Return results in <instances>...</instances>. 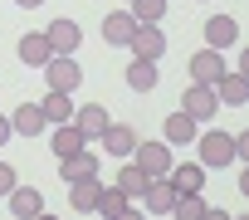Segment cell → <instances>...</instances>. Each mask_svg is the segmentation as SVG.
<instances>
[{
    "instance_id": "cell-22",
    "label": "cell",
    "mask_w": 249,
    "mask_h": 220,
    "mask_svg": "<svg viewBox=\"0 0 249 220\" xmlns=\"http://www.w3.org/2000/svg\"><path fill=\"white\" fill-rule=\"evenodd\" d=\"M88 142H83V132L73 128V123H59L54 128V157H73V152H83Z\"/></svg>"
},
{
    "instance_id": "cell-13",
    "label": "cell",
    "mask_w": 249,
    "mask_h": 220,
    "mask_svg": "<svg viewBox=\"0 0 249 220\" xmlns=\"http://www.w3.org/2000/svg\"><path fill=\"white\" fill-rule=\"evenodd\" d=\"M225 69H230V64H225L220 49H200V54H191V78H196V83H215Z\"/></svg>"
},
{
    "instance_id": "cell-15",
    "label": "cell",
    "mask_w": 249,
    "mask_h": 220,
    "mask_svg": "<svg viewBox=\"0 0 249 220\" xmlns=\"http://www.w3.org/2000/svg\"><path fill=\"white\" fill-rule=\"evenodd\" d=\"M205 39H210V49H230L239 39V20L234 15H210L205 20Z\"/></svg>"
},
{
    "instance_id": "cell-29",
    "label": "cell",
    "mask_w": 249,
    "mask_h": 220,
    "mask_svg": "<svg viewBox=\"0 0 249 220\" xmlns=\"http://www.w3.org/2000/svg\"><path fill=\"white\" fill-rule=\"evenodd\" d=\"M10 137H15V132H10V118H0V147H5Z\"/></svg>"
},
{
    "instance_id": "cell-23",
    "label": "cell",
    "mask_w": 249,
    "mask_h": 220,
    "mask_svg": "<svg viewBox=\"0 0 249 220\" xmlns=\"http://www.w3.org/2000/svg\"><path fill=\"white\" fill-rule=\"evenodd\" d=\"M127 88H137V93H152V88H157V64H147V59H132V64H127Z\"/></svg>"
},
{
    "instance_id": "cell-6",
    "label": "cell",
    "mask_w": 249,
    "mask_h": 220,
    "mask_svg": "<svg viewBox=\"0 0 249 220\" xmlns=\"http://www.w3.org/2000/svg\"><path fill=\"white\" fill-rule=\"evenodd\" d=\"M44 39H49V49H54L59 59H73V49L83 44V30H78V20H54V25L44 30Z\"/></svg>"
},
{
    "instance_id": "cell-20",
    "label": "cell",
    "mask_w": 249,
    "mask_h": 220,
    "mask_svg": "<svg viewBox=\"0 0 249 220\" xmlns=\"http://www.w3.org/2000/svg\"><path fill=\"white\" fill-rule=\"evenodd\" d=\"M132 30H137V20H132L127 10L103 15V39H107V44H127V39H132Z\"/></svg>"
},
{
    "instance_id": "cell-5",
    "label": "cell",
    "mask_w": 249,
    "mask_h": 220,
    "mask_svg": "<svg viewBox=\"0 0 249 220\" xmlns=\"http://www.w3.org/2000/svg\"><path fill=\"white\" fill-rule=\"evenodd\" d=\"M132 162H137V166H142V171H147L152 181H157V176H166V171L176 166V162H171V147H166V142H137Z\"/></svg>"
},
{
    "instance_id": "cell-10",
    "label": "cell",
    "mask_w": 249,
    "mask_h": 220,
    "mask_svg": "<svg viewBox=\"0 0 249 220\" xmlns=\"http://www.w3.org/2000/svg\"><path fill=\"white\" fill-rule=\"evenodd\" d=\"M98 142L107 147V157H132L142 137H137V128H127V123H107V132H103Z\"/></svg>"
},
{
    "instance_id": "cell-11",
    "label": "cell",
    "mask_w": 249,
    "mask_h": 220,
    "mask_svg": "<svg viewBox=\"0 0 249 220\" xmlns=\"http://www.w3.org/2000/svg\"><path fill=\"white\" fill-rule=\"evenodd\" d=\"M69 123L83 132V142H93V137H103V132H107V123H112V118H107V108H103V103H88V108H78Z\"/></svg>"
},
{
    "instance_id": "cell-28",
    "label": "cell",
    "mask_w": 249,
    "mask_h": 220,
    "mask_svg": "<svg viewBox=\"0 0 249 220\" xmlns=\"http://www.w3.org/2000/svg\"><path fill=\"white\" fill-rule=\"evenodd\" d=\"M10 191H15V166L0 162V196H10Z\"/></svg>"
},
{
    "instance_id": "cell-17",
    "label": "cell",
    "mask_w": 249,
    "mask_h": 220,
    "mask_svg": "<svg viewBox=\"0 0 249 220\" xmlns=\"http://www.w3.org/2000/svg\"><path fill=\"white\" fill-rule=\"evenodd\" d=\"M49 123H44V113H39V103H20L15 108V118H10V132H20V137H39Z\"/></svg>"
},
{
    "instance_id": "cell-4",
    "label": "cell",
    "mask_w": 249,
    "mask_h": 220,
    "mask_svg": "<svg viewBox=\"0 0 249 220\" xmlns=\"http://www.w3.org/2000/svg\"><path fill=\"white\" fill-rule=\"evenodd\" d=\"M44 83H49V93H73V88L83 83V69H78L73 59H59V54H54V59L44 64Z\"/></svg>"
},
{
    "instance_id": "cell-26",
    "label": "cell",
    "mask_w": 249,
    "mask_h": 220,
    "mask_svg": "<svg viewBox=\"0 0 249 220\" xmlns=\"http://www.w3.org/2000/svg\"><path fill=\"white\" fill-rule=\"evenodd\" d=\"M137 25H157L161 15H166V0H132V10H127Z\"/></svg>"
},
{
    "instance_id": "cell-3",
    "label": "cell",
    "mask_w": 249,
    "mask_h": 220,
    "mask_svg": "<svg viewBox=\"0 0 249 220\" xmlns=\"http://www.w3.org/2000/svg\"><path fill=\"white\" fill-rule=\"evenodd\" d=\"M210 88H215L220 108H244V103H249V73H239V69H225Z\"/></svg>"
},
{
    "instance_id": "cell-34",
    "label": "cell",
    "mask_w": 249,
    "mask_h": 220,
    "mask_svg": "<svg viewBox=\"0 0 249 220\" xmlns=\"http://www.w3.org/2000/svg\"><path fill=\"white\" fill-rule=\"evenodd\" d=\"M230 220H234V215H230ZM239 220H249V215H239Z\"/></svg>"
},
{
    "instance_id": "cell-18",
    "label": "cell",
    "mask_w": 249,
    "mask_h": 220,
    "mask_svg": "<svg viewBox=\"0 0 249 220\" xmlns=\"http://www.w3.org/2000/svg\"><path fill=\"white\" fill-rule=\"evenodd\" d=\"M161 132H166V137H161L166 147H186V142H196V132H200V123H196V118H186V113H171Z\"/></svg>"
},
{
    "instance_id": "cell-21",
    "label": "cell",
    "mask_w": 249,
    "mask_h": 220,
    "mask_svg": "<svg viewBox=\"0 0 249 220\" xmlns=\"http://www.w3.org/2000/svg\"><path fill=\"white\" fill-rule=\"evenodd\" d=\"M98 196H103V181H98V176H93V181L69 186V201H73V210H83V215H93V210H98Z\"/></svg>"
},
{
    "instance_id": "cell-27",
    "label": "cell",
    "mask_w": 249,
    "mask_h": 220,
    "mask_svg": "<svg viewBox=\"0 0 249 220\" xmlns=\"http://www.w3.org/2000/svg\"><path fill=\"white\" fill-rule=\"evenodd\" d=\"M171 215H176V220H200V215H205V191H200V196H176Z\"/></svg>"
},
{
    "instance_id": "cell-12",
    "label": "cell",
    "mask_w": 249,
    "mask_h": 220,
    "mask_svg": "<svg viewBox=\"0 0 249 220\" xmlns=\"http://www.w3.org/2000/svg\"><path fill=\"white\" fill-rule=\"evenodd\" d=\"M49 59H54V49H49L44 30H30V35H20V64H25V69H44Z\"/></svg>"
},
{
    "instance_id": "cell-1",
    "label": "cell",
    "mask_w": 249,
    "mask_h": 220,
    "mask_svg": "<svg viewBox=\"0 0 249 220\" xmlns=\"http://www.w3.org/2000/svg\"><path fill=\"white\" fill-rule=\"evenodd\" d=\"M196 147H200V166H230L234 162V137L210 128V132H196Z\"/></svg>"
},
{
    "instance_id": "cell-25",
    "label": "cell",
    "mask_w": 249,
    "mask_h": 220,
    "mask_svg": "<svg viewBox=\"0 0 249 220\" xmlns=\"http://www.w3.org/2000/svg\"><path fill=\"white\" fill-rule=\"evenodd\" d=\"M127 205H132V201L122 196L117 186H103V196H98V215H103V220H112V215H122V210H127Z\"/></svg>"
},
{
    "instance_id": "cell-32",
    "label": "cell",
    "mask_w": 249,
    "mask_h": 220,
    "mask_svg": "<svg viewBox=\"0 0 249 220\" xmlns=\"http://www.w3.org/2000/svg\"><path fill=\"white\" fill-rule=\"evenodd\" d=\"M15 5H20V10H39V5H44V0H15Z\"/></svg>"
},
{
    "instance_id": "cell-7",
    "label": "cell",
    "mask_w": 249,
    "mask_h": 220,
    "mask_svg": "<svg viewBox=\"0 0 249 220\" xmlns=\"http://www.w3.org/2000/svg\"><path fill=\"white\" fill-rule=\"evenodd\" d=\"M127 44H132V59H147V64H157V59L166 54V35H161L157 25H137Z\"/></svg>"
},
{
    "instance_id": "cell-16",
    "label": "cell",
    "mask_w": 249,
    "mask_h": 220,
    "mask_svg": "<svg viewBox=\"0 0 249 220\" xmlns=\"http://www.w3.org/2000/svg\"><path fill=\"white\" fill-rule=\"evenodd\" d=\"M147 181H152V176H147V171H142V166H137V162L127 157V162H122V171H117V181H112V186H117L122 196H127V201H142Z\"/></svg>"
},
{
    "instance_id": "cell-33",
    "label": "cell",
    "mask_w": 249,
    "mask_h": 220,
    "mask_svg": "<svg viewBox=\"0 0 249 220\" xmlns=\"http://www.w3.org/2000/svg\"><path fill=\"white\" fill-rule=\"evenodd\" d=\"M35 220H59V215H44V210H39V215H35Z\"/></svg>"
},
{
    "instance_id": "cell-2",
    "label": "cell",
    "mask_w": 249,
    "mask_h": 220,
    "mask_svg": "<svg viewBox=\"0 0 249 220\" xmlns=\"http://www.w3.org/2000/svg\"><path fill=\"white\" fill-rule=\"evenodd\" d=\"M181 113H186V118H196V123H210V118L220 113L215 88H210V83H191V88H186V98H181Z\"/></svg>"
},
{
    "instance_id": "cell-19",
    "label": "cell",
    "mask_w": 249,
    "mask_h": 220,
    "mask_svg": "<svg viewBox=\"0 0 249 220\" xmlns=\"http://www.w3.org/2000/svg\"><path fill=\"white\" fill-rule=\"evenodd\" d=\"M10 210H15V220H35V215L44 210V196H39L35 186H15V191H10Z\"/></svg>"
},
{
    "instance_id": "cell-9",
    "label": "cell",
    "mask_w": 249,
    "mask_h": 220,
    "mask_svg": "<svg viewBox=\"0 0 249 220\" xmlns=\"http://www.w3.org/2000/svg\"><path fill=\"white\" fill-rule=\"evenodd\" d=\"M166 181L176 186V196H200L205 191V166L200 162H181V166L166 171Z\"/></svg>"
},
{
    "instance_id": "cell-31",
    "label": "cell",
    "mask_w": 249,
    "mask_h": 220,
    "mask_svg": "<svg viewBox=\"0 0 249 220\" xmlns=\"http://www.w3.org/2000/svg\"><path fill=\"white\" fill-rule=\"evenodd\" d=\"M200 220H230V215H225V210H215V205H205V215H200Z\"/></svg>"
},
{
    "instance_id": "cell-8",
    "label": "cell",
    "mask_w": 249,
    "mask_h": 220,
    "mask_svg": "<svg viewBox=\"0 0 249 220\" xmlns=\"http://www.w3.org/2000/svg\"><path fill=\"white\" fill-rule=\"evenodd\" d=\"M59 176L69 181V186H78V181H93L98 176V157L83 147V152H73V157H59Z\"/></svg>"
},
{
    "instance_id": "cell-24",
    "label": "cell",
    "mask_w": 249,
    "mask_h": 220,
    "mask_svg": "<svg viewBox=\"0 0 249 220\" xmlns=\"http://www.w3.org/2000/svg\"><path fill=\"white\" fill-rule=\"evenodd\" d=\"M39 113H44V123H54V128H59V123H69V118H73V103H69V93H49V98L39 103Z\"/></svg>"
},
{
    "instance_id": "cell-14",
    "label": "cell",
    "mask_w": 249,
    "mask_h": 220,
    "mask_svg": "<svg viewBox=\"0 0 249 220\" xmlns=\"http://www.w3.org/2000/svg\"><path fill=\"white\" fill-rule=\"evenodd\" d=\"M142 205H147L152 215H171V205H176V186H171L166 176L147 181V191H142Z\"/></svg>"
},
{
    "instance_id": "cell-30",
    "label": "cell",
    "mask_w": 249,
    "mask_h": 220,
    "mask_svg": "<svg viewBox=\"0 0 249 220\" xmlns=\"http://www.w3.org/2000/svg\"><path fill=\"white\" fill-rule=\"evenodd\" d=\"M112 220H147V215H142V210H132V205H127V210H122V215H112Z\"/></svg>"
}]
</instances>
